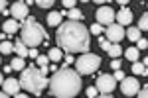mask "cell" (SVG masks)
<instances>
[{
  "label": "cell",
  "mask_w": 148,
  "mask_h": 98,
  "mask_svg": "<svg viewBox=\"0 0 148 98\" xmlns=\"http://www.w3.org/2000/svg\"><path fill=\"white\" fill-rule=\"evenodd\" d=\"M69 22H81L83 20V12L79 8H73V10H69Z\"/></svg>",
  "instance_id": "ac0fdd59"
},
{
  "label": "cell",
  "mask_w": 148,
  "mask_h": 98,
  "mask_svg": "<svg viewBox=\"0 0 148 98\" xmlns=\"http://www.w3.org/2000/svg\"><path fill=\"white\" fill-rule=\"evenodd\" d=\"M0 98H10L8 94H4V92H0Z\"/></svg>",
  "instance_id": "ab89813d"
},
{
  "label": "cell",
  "mask_w": 148,
  "mask_h": 98,
  "mask_svg": "<svg viewBox=\"0 0 148 98\" xmlns=\"http://www.w3.org/2000/svg\"><path fill=\"white\" fill-rule=\"evenodd\" d=\"M4 39H6V37H4V35H0V43H2V41H4Z\"/></svg>",
  "instance_id": "ee69618b"
},
{
  "label": "cell",
  "mask_w": 148,
  "mask_h": 98,
  "mask_svg": "<svg viewBox=\"0 0 148 98\" xmlns=\"http://www.w3.org/2000/svg\"><path fill=\"white\" fill-rule=\"evenodd\" d=\"M47 76H42L40 75V69H36L34 65L30 69L22 71V76H20V88H26L28 92L32 94H42V90L47 87Z\"/></svg>",
  "instance_id": "277c9868"
},
{
  "label": "cell",
  "mask_w": 148,
  "mask_h": 98,
  "mask_svg": "<svg viewBox=\"0 0 148 98\" xmlns=\"http://www.w3.org/2000/svg\"><path fill=\"white\" fill-rule=\"evenodd\" d=\"M142 65H144V67H148V57L144 59V63H142Z\"/></svg>",
  "instance_id": "b9f144b4"
},
{
  "label": "cell",
  "mask_w": 148,
  "mask_h": 98,
  "mask_svg": "<svg viewBox=\"0 0 148 98\" xmlns=\"http://www.w3.org/2000/svg\"><path fill=\"white\" fill-rule=\"evenodd\" d=\"M2 92L4 94H8V96H16V94H20V80H16V78H6L4 82H2Z\"/></svg>",
  "instance_id": "8fae6325"
},
{
  "label": "cell",
  "mask_w": 148,
  "mask_h": 98,
  "mask_svg": "<svg viewBox=\"0 0 148 98\" xmlns=\"http://www.w3.org/2000/svg\"><path fill=\"white\" fill-rule=\"evenodd\" d=\"M63 24V16L59 14V12H49L47 14V26H56V28H59Z\"/></svg>",
  "instance_id": "5bb4252c"
},
{
  "label": "cell",
  "mask_w": 148,
  "mask_h": 98,
  "mask_svg": "<svg viewBox=\"0 0 148 98\" xmlns=\"http://www.w3.org/2000/svg\"><path fill=\"white\" fill-rule=\"evenodd\" d=\"M114 20L119 26H128V24H132V12L128 8H123L119 14H114Z\"/></svg>",
  "instance_id": "7c38bea8"
},
{
  "label": "cell",
  "mask_w": 148,
  "mask_h": 98,
  "mask_svg": "<svg viewBox=\"0 0 148 98\" xmlns=\"http://www.w3.org/2000/svg\"><path fill=\"white\" fill-rule=\"evenodd\" d=\"M36 4H38L40 8H51V6H53V0H38Z\"/></svg>",
  "instance_id": "d4e9b609"
},
{
  "label": "cell",
  "mask_w": 148,
  "mask_h": 98,
  "mask_svg": "<svg viewBox=\"0 0 148 98\" xmlns=\"http://www.w3.org/2000/svg\"><path fill=\"white\" fill-rule=\"evenodd\" d=\"M138 98H148V87L142 88V90H138Z\"/></svg>",
  "instance_id": "e575fe53"
},
{
  "label": "cell",
  "mask_w": 148,
  "mask_h": 98,
  "mask_svg": "<svg viewBox=\"0 0 148 98\" xmlns=\"http://www.w3.org/2000/svg\"><path fill=\"white\" fill-rule=\"evenodd\" d=\"M105 33H107V41H111L113 45L125 39V28L119 26V24H111V26L105 30Z\"/></svg>",
  "instance_id": "ba28073f"
},
{
  "label": "cell",
  "mask_w": 148,
  "mask_h": 98,
  "mask_svg": "<svg viewBox=\"0 0 148 98\" xmlns=\"http://www.w3.org/2000/svg\"><path fill=\"white\" fill-rule=\"evenodd\" d=\"M99 65H101V57H99V55L85 53L75 61V71L79 73V76L81 75H93V73L99 69Z\"/></svg>",
  "instance_id": "5b68a950"
},
{
  "label": "cell",
  "mask_w": 148,
  "mask_h": 98,
  "mask_svg": "<svg viewBox=\"0 0 148 98\" xmlns=\"http://www.w3.org/2000/svg\"><path fill=\"white\" fill-rule=\"evenodd\" d=\"M6 10V2H4V0H0V12H4Z\"/></svg>",
  "instance_id": "8d00e7d4"
},
{
  "label": "cell",
  "mask_w": 148,
  "mask_h": 98,
  "mask_svg": "<svg viewBox=\"0 0 148 98\" xmlns=\"http://www.w3.org/2000/svg\"><path fill=\"white\" fill-rule=\"evenodd\" d=\"M111 67H113L114 71H119V69H121V59H113V61H111Z\"/></svg>",
  "instance_id": "836d02e7"
},
{
  "label": "cell",
  "mask_w": 148,
  "mask_h": 98,
  "mask_svg": "<svg viewBox=\"0 0 148 98\" xmlns=\"http://www.w3.org/2000/svg\"><path fill=\"white\" fill-rule=\"evenodd\" d=\"M111 45H113L111 41H107V39H101V47L105 49V51H109V49H111Z\"/></svg>",
  "instance_id": "1f68e13d"
},
{
  "label": "cell",
  "mask_w": 148,
  "mask_h": 98,
  "mask_svg": "<svg viewBox=\"0 0 148 98\" xmlns=\"http://www.w3.org/2000/svg\"><path fill=\"white\" fill-rule=\"evenodd\" d=\"M71 63H73V55H65V65H63V69H69Z\"/></svg>",
  "instance_id": "d6a6232c"
},
{
  "label": "cell",
  "mask_w": 148,
  "mask_h": 98,
  "mask_svg": "<svg viewBox=\"0 0 148 98\" xmlns=\"http://www.w3.org/2000/svg\"><path fill=\"white\" fill-rule=\"evenodd\" d=\"M97 98H113L111 94H103V96H97Z\"/></svg>",
  "instance_id": "f35d334b"
},
{
  "label": "cell",
  "mask_w": 148,
  "mask_h": 98,
  "mask_svg": "<svg viewBox=\"0 0 148 98\" xmlns=\"http://www.w3.org/2000/svg\"><path fill=\"white\" fill-rule=\"evenodd\" d=\"M22 43L28 49H36L38 45L46 39V30L42 28V24H38L36 18H26L22 24V35H20Z\"/></svg>",
  "instance_id": "3957f363"
},
{
  "label": "cell",
  "mask_w": 148,
  "mask_h": 98,
  "mask_svg": "<svg viewBox=\"0 0 148 98\" xmlns=\"http://www.w3.org/2000/svg\"><path fill=\"white\" fill-rule=\"evenodd\" d=\"M138 53H140V51H138L136 47H130V49H126L125 57L128 59V61H132V63H136V61H138Z\"/></svg>",
  "instance_id": "d6986e66"
},
{
  "label": "cell",
  "mask_w": 148,
  "mask_h": 98,
  "mask_svg": "<svg viewBox=\"0 0 148 98\" xmlns=\"http://www.w3.org/2000/svg\"><path fill=\"white\" fill-rule=\"evenodd\" d=\"M36 61H38V65H40V67H47V61H49V59H47V55H40Z\"/></svg>",
  "instance_id": "484cf974"
},
{
  "label": "cell",
  "mask_w": 148,
  "mask_h": 98,
  "mask_svg": "<svg viewBox=\"0 0 148 98\" xmlns=\"http://www.w3.org/2000/svg\"><path fill=\"white\" fill-rule=\"evenodd\" d=\"M89 32H91V33H95V35H99V33H103V26H99V24H93Z\"/></svg>",
  "instance_id": "4316f807"
},
{
  "label": "cell",
  "mask_w": 148,
  "mask_h": 98,
  "mask_svg": "<svg viewBox=\"0 0 148 98\" xmlns=\"http://www.w3.org/2000/svg\"><path fill=\"white\" fill-rule=\"evenodd\" d=\"M144 76H148V67H146V69H144Z\"/></svg>",
  "instance_id": "7bdbcfd3"
},
{
  "label": "cell",
  "mask_w": 148,
  "mask_h": 98,
  "mask_svg": "<svg viewBox=\"0 0 148 98\" xmlns=\"http://www.w3.org/2000/svg\"><path fill=\"white\" fill-rule=\"evenodd\" d=\"M10 67H12V71H24L26 63H24V59H20V57H14L12 63H10Z\"/></svg>",
  "instance_id": "ffe728a7"
},
{
  "label": "cell",
  "mask_w": 148,
  "mask_h": 98,
  "mask_svg": "<svg viewBox=\"0 0 148 98\" xmlns=\"http://www.w3.org/2000/svg\"><path fill=\"white\" fill-rule=\"evenodd\" d=\"M95 18H97V24L99 26H111V24L114 22V10L111 8V6H101L99 10H97V14H95Z\"/></svg>",
  "instance_id": "52a82bcc"
},
{
  "label": "cell",
  "mask_w": 148,
  "mask_h": 98,
  "mask_svg": "<svg viewBox=\"0 0 148 98\" xmlns=\"http://www.w3.org/2000/svg\"><path fill=\"white\" fill-rule=\"evenodd\" d=\"M28 55H30L32 59H38V57H40V53H38L36 49H30V51H28Z\"/></svg>",
  "instance_id": "d590c367"
},
{
  "label": "cell",
  "mask_w": 148,
  "mask_h": 98,
  "mask_svg": "<svg viewBox=\"0 0 148 98\" xmlns=\"http://www.w3.org/2000/svg\"><path fill=\"white\" fill-rule=\"evenodd\" d=\"M97 92H99V90H97L95 87H89V88H87V96H89V98H97Z\"/></svg>",
  "instance_id": "f546056e"
},
{
  "label": "cell",
  "mask_w": 148,
  "mask_h": 98,
  "mask_svg": "<svg viewBox=\"0 0 148 98\" xmlns=\"http://www.w3.org/2000/svg\"><path fill=\"white\" fill-rule=\"evenodd\" d=\"M109 55H111L113 59H119V55H123V49H121V45H119V43L111 45V49H109Z\"/></svg>",
  "instance_id": "44dd1931"
},
{
  "label": "cell",
  "mask_w": 148,
  "mask_h": 98,
  "mask_svg": "<svg viewBox=\"0 0 148 98\" xmlns=\"http://www.w3.org/2000/svg\"><path fill=\"white\" fill-rule=\"evenodd\" d=\"M47 59H49V61H53V63H57V61H61V59H63V51H61L59 47H56V49H49Z\"/></svg>",
  "instance_id": "2e32d148"
},
{
  "label": "cell",
  "mask_w": 148,
  "mask_h": 98,
  "mask_svg": "<svg viewBox=\"0 0 148 98\" xmlns=\"http://www.w3.org/2000/svg\"><path fill=\"white\" fill-rule=\"evenodd\" d=\"M125 35L130 39V41H138V39L142 37V33H140V30H138V28H128Z\"/></svg>",
  "instance_id": "e0dca14e"
},
{
  "label": "cell",
  "mask_w": 148,
  "mask_h": 98,
  "mask_svg": "<svg viewBox=\"0 0 148 98\" xmlns=\"http://www.w3.org/2000/svg\"><path fill=\"white\" fill-rule=\"evenodd\" d=\"M14 51H16V53L20 55V59H24V57H28V51H30V49H28V47H26V45L22 43V39H16Z\"/></svg>",
  "instance_id": "9a60e30c"
},
{
  "label": "cell",
  "mask_w": 148,
  "mask_h": 98,
  "mask_svg": "<svg viewBox=\"0 0 148 98\" xmlns=\"http://www.w3.org/2000/svg\"><path fill=\"white\" fill-rule=\"evenodd\" d=\"M12 51H14V45L10 43V41H2V43H0V53H12Z\"/></svg>",
  "instance_id": "603a6c76"
},
{
  "label": "cell",
  "mask_w": 148,
  "mask_h": 98,
  "mask_svg": "<svg viewBox=\"0 0 148 98\" xmlns=\"http://www.w3.org/2000/svg\"><path fill=\"white\" fill-rule=\"evenodd\" d=\"M121 90H123L125 96H134V94H138V90H140V82H138L134 76H126L125 80H121Z\"/></svg>",
  "instance_id": "9c48e42d"
},
{
  "label": "cell",
  "mask_w": 148,
  "mask_h": 98,
  "mask_svg": "<svg viewBox=\"0 0 148 98\" xmlns=\"http://www.w3.org/2000/svg\"><path fill=\"white\" fill-rule=\"evenodd\" d=\"M95 88H97L101 94H111L114 88H116V80H114L111 75H101L99 78H97Z\"/></svg>",
  "instance_id": "8992f818"
},
{
  "label": "cell",
  "mask_w": 148,
  "mask_h": 98,
  "mask_svg": "<svg viewBox=\"0 0 148 98\" xmlns=\"http://www.w3.org/2000/svg\"><path fill=\"white\" fill-rule=\"evenodd\" d=\"M138 30H140V33L142 32H148V12L140 18V22H138Z\"/></svg>",
  "instance_id": "7402d4cb"
},
{
  "label": "cell",
  "mask_w": 148,
  "mask_h": 98,
  "mask_svg": "<svg viewBox=\"0 0 148 98\" xmlns=\"http://www.w3.org/2000/svg\"><path fill=\"white\" fill-rule=\"evenodd\" d=\"M2 28H4V33H16L20 28H22V24L16 22L14 18H10V20H6V22L2 24Z\"/></svg>",
  "instance_id": "4fadbf2b"
},
{
  "label": "cell",
  "mask_w": 148,
  "mask_h": 98,
  "mask_svg": "<svg viewBox=\"0 0 148 98\" xmlns=\"http://www.w3.org/2000/svg\"><path fill=\"white\" fill-rule=\"evenodd\" d=\"M14 98H28V94H16Z\"/></svg>",
  "instance_id": "74e56055"
},
{
  "label": "cell",
  "mask_w": 148,
  "mask_h": 98,
  "mask_svg": "<svg viewBox=\"0 0 148 98\" xmlns=\"http://www.w3.org/2000/svg\"><path fill=\"white\" fill-rule=\"evenodd\" d=\"M146 47H148V39H142V37H140L136 41V49L140 51V49H146Z\"/></svg>",
  "instance_id": "83f0119b"
},
{
  "label": "cell",
  "mask_w": 148,
  "mask_h": 98,
  "mask_svg": "<svg viewBox=\"0 0 148 98\" xmlns=\"http://www.w3.org/2000/svg\"><path fill=\"white\" fill-rule=\"evenodd\" d=\"M144 69H146V67L142 65V63H132V73H134V75H144Z\"/></svg>",
  "instance_id": "cb8c5ba5"
},
{
  "label": "cell",
  "mask_w": 148,
  "mask_h": 98,
  "mask_svg": "<svg viewBox=\"0 0 148 98\" xmlns=\"http://www.w3.org/2000/svg\"><path fill=\"white\" fill-rule=\"evenodd\" d=\"M0 59H2V55H0Z\"/></svg>",
  "instance_id": "f6af8a7d"
},
{
  "label": "cell",
  "mask_w": 148,
  "mask_h": 98,
  "mask_svg": "<svg viewBox=\"0 0 148 98\" xmlns=\"http://www.w3.org/2000/svg\"><path fill=\"white\" fill-rule=\"evenodd\" d=\"M2 82H4V78H2V71H0V87H2Z\"/></svg>",
  "instance_id": "60d3db41"
},
{
  "label": "cell",
  "mask_w": 148,
  "mask_h": 98,
  "mask_svg": "<svg viewBox=\"0 0 148 98\" xmlns=\"http://www.w3.org/2000/svg\"><path fill=\"white\" fill-rule=\"evenodd\" d=\"M10 14H12V18H14L16 22L26 20V18H28V6H26V2H14L12 8H10Z\"/></svg>",
  "instance_id": "30bf717a"
},
{
  "label": "cell",
  "mask_w": 148,
  "mask_h": 98,
  "mask_svg": "<svg viewBox=\"0 0 148 98\" xmlns=\"http://www.w3.org/2000/svg\"><path fill=\"white\" fill-rule=\"evenodd\" d=\"M113 78H114V80H125L126 76H125V73H123V71H114Z\"/></svg>",
  "instance_id": "4dcf8cb0"
},
{
  "label": "cell",
  "mask_w": 148,
  "mask_h": 98,
  "mask_svg": "<svg viewBox=\"0 0 148 98\" xmlns=\"http://www.w3.org/2000/svg\"><path fill=\"white\" fill-rule=\"evenodd\" d=\"M57 45L67 53H87L89 49V30L81 22H65L57 28Z\"/></svg>",
  "instance_id": "6da1fadb"
},
{
  "label": "cell",
  "mask_w": 148,
  "mask_h": 98,
  "mask_svg": "<svg viewBox=\"0 0 148 98\" xmlns=\"http://www.w3.org/2000/svg\"><path fill=\"white\" fill-rule=\"evenodd\" d=\"M63 6L69 8V10H73V8L77 6V2H75V0H63Z\"/></svg>",
  "instance_id": "f1b7e54d"
},
{
  "label": "cell",
  "mask_w": 148,
  "mask_h": 98,
  "mask_svg": "<svg viewBox=\"0 0 148 98\" xmlns=\"http://www.w3.org/2000/svg\"><path fill=\"white\" fill-rule=\"evenodd\" d=\"M81 88V76L73 69H59L49 78V90L56 98H75Z\"/></svg>",
  "instance_id": "7a4b0ae2"
}]
</instances>
